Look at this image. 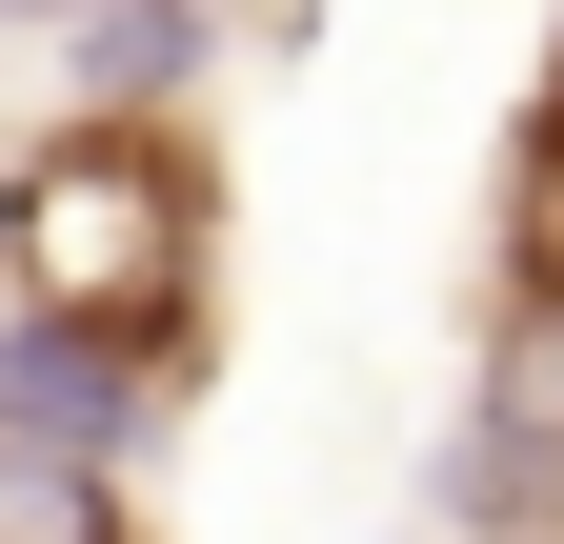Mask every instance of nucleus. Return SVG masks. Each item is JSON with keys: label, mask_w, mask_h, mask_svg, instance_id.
<instances>
[{"label": "nucleus", "mask_w": 564, "mask_h": 544, "mask_svg": "<svg viewBox=\"0 0 564 544\" xmlns=\"http://www.w3.org/2000/svg\"><path fill=\"white\" fill-rule=\"evenodd\" d=\"M0 544H141V504H121L101 444H61V424L0 403Z\"/></svg>", "instance_id": "nucleus-2"}, {"label": "nucleus", "mask_w": 564, "mask_h": 544, "mask_svg": "<svg viewBox=\"0 0 564 544\" xmlns=\"http://www.w3.org/2000/svg\"><path fill=\"white\" fill-rule=\"evenodd\" d=\"M0 323H21V424L101 444L223 363V162L182 101H82L0 162Z\"/></svg>", "instance_id": "nucleus-1"}, {"label": "nucleus", "mask_w": 564, "mask_h": 544, "mask_svg": "<svg viewBox=\"0 0 564 544\" xmlns=\"http://www.w3.org/2000/svg\"><path fill=\"white\" fill-rule=\"evenodd\" d=\"M544 544H564V464H544Z\"/></svg>", "instance_id": "nucleus-3"}]
</instances>
